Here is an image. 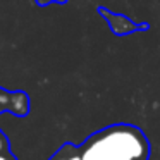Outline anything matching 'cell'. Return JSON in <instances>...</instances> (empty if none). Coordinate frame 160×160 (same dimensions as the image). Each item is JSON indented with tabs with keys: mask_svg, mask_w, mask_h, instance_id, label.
I'll list each match as a JSON object with an SVG mask.
<instances>
[{
	"mask_svg": "<svg viewBox=\"0 0 160 160\" xmlns=\"http://www.w3.org/2000/svg\"><path fill=\"white\" fill-rule=\"evenodd\" d=\"M7 110L12 112L14 115H19V117H24L29 112V98L24 91H12L9 95V105Z\"/></svg>",
	"mask_w": 160,
	"mask_h": 160,
	"instance_id": "cell-2",
	"label": "cell"
},
{
	"mask_svg": "<svg viewBox=\"0 0 160 160\" xmlns=\"http://www.w3.org/2000/svg\"><path fill=\"white\" fill-rule=\"evenodd\" d=\"M48 2H52V0H38V4H42V5L48 4ZM55 2H60V0H55Z\"/></svg>",
	"mask_w": 160,
	"mask_h": 160,
	"instance_id": "cell-7",
	"label": "cell"
},
{
	"mask_svg": "<svg viewBox=\"0 0 160 160\" xmlns=\"http://www.w3.org/2000/svg\"><path fill=\"white\" fill-rule=\"evenodd\" d=\"M9 95H11V91H5L0 88V112L7 110V105H9Z\"/></svg>",
	"mask_w": 160,
	"mask_h": 160,
	"instance_id": "cell-4",
	"label": "cell"
},
{
	"mask_svg": "<svg viewBox=\"0 0 160 160\" xmlns=\"http://www.w3.org/2000/svg\"><path fill=\"white\" fill-rule=\"evenodd\" d=\"M5 152H7V139L0 131V153H5Z\"/></svg>",
	"mask_w": 160,
	"mask_h": 160,
	"instance_id": "cell-5",
	"label": "cell"
},
{
	"mask_svg": "<svg viewBox=\"0 0 160 160\" xmlns=\"http://www.w3.org/2000/svg\"><path fill=\"white\" fill-rule=\"evenodd\" d=\"M0 160H14V158H12V157L5 152V153H0Z\"/></svg>",
	"mask_w": 160,
	"mask_h": 160,
	"instance_id": "cell-6",
	"label": "cell"
},
{
	"mask_svg": "<svg viewBox=\"0 0 160 160\" xmlns=\"http://www.w3.org/2000/svg\"><path fill=\"white\" fill-rule=\"evenodd\" d=\"M50 160H81L79 158V148H78V145L66 143V145H62L50 157Z\"/></svg>",
	"mask_w": 160,
	"mask_h": 160,
	"instance_id": "cell-3",
	"label": "cell"
},
{
	"mask_svg": "<svg viewBox=\"0 0 160 160\" xmlns=\"http://www.w3.org/2000/svg\"><path fill=\"white\" fill-rule=\"evenodd\" d=\"M78 148L81 160H150L152 155L143 129L124 122L98 129Z\"/></svg>",
	"mask_w": 160,
	"mask_h": 160,
	"instance_id": "cell-1",
	"label": "cell"
}]
</instances>
